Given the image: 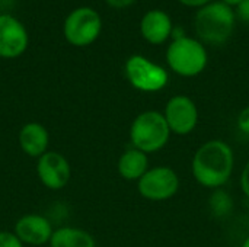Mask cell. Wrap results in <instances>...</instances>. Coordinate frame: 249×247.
Masks as SVG:
<instances>
[{"label": "cell", "instance_id": "obj_1", "mask_svg": "<svg viewBox=\"0 0 249 247\" xmlns=\"http://www.w3.org/2000/svg\"><path fill=\"white\" fill-rule=\"evenodd\" d=\"M233 170V148L220 138L203 143L191 160V173L196 182L212 191L223 188L231 181Z\"/></svg>", "mask_w": 249, "mask_h": 247}, {"label": "cell", "instance_id": "obj_2", "mask_svg": "<svg viewBox=\"0 0 249 247\" xmlns=\"http://www.w3.org/2000/svg\"><path fill=\"white\" fill-rule=\"evenodd\" d=\"M236 23L235 10L226 3L210 1L198 9L194 20L198 41L210 45L225 44L233 33Z\"/></svg>", "mask_w": 249, "mask_h": 247}, {"label": "cell", "instance_id": "obj_3", "mask_svg": "<svg viewBox=\"0 0 249 247\" xmlns=\"http://www.w3.org/2000/svg\"><path fill=\"white\" fill-rule=\"evenodd\" d=\"M171 130L159 111H144L139 114L128 131L131 147L149 154L163 150L171 140Z\"/></svg>", "mask_w": 249, "mask_h": 247}, {"label": "cell", "instance_id": "obj_4", "mask_svg": "<svg viewBox=\"0 0 249 247\" xmlns=\"http://www.w3.org/2000/svg\"><path fill=\"white\" fill-rule=\"evenodd\" d=\"M166 63L175 74L196 77L206 70L209 55L201 41L184 36L171 41L166 49Z\"/></svg>", "mask_w": 249, "mask_h": 247}, {"label": "cell", "instance_id": "obj_5", "mask_svg": "<svg viewBox=\"0 0 249 247\" xmlns=\"http://www.w3.org/2000/svg\"><path fill=\"white\" fill-rule=\"evenodd\" d=\"M101 31V15L89 6H80L73 9L66 16L63 23V35L66 41L77 48L92 45L99 38Z\"/></svg>", "mask_w": 249, "mask_h": 247}, {"label": "cell", "instance_id": "obj_6", "mask_svg": "<svg viewBox=\"0 0 249 247\" xmlns=\"http://www.w3.org/2000/svg\"><path fill=\"white\" fill-rule=\"evenodd\" d=\"M124 71L128 83L139 92H160L169 83L168 70L140 54L128 57L124 66Z\"/></svg>", "mask_w": 249, "mask_h": 247}, {"label": "cell", "instance_id": "obj_7", "mask_svg": "<svg viewBox=\"0 0 249 247\" xmlns=\"http://www.w3.org/2000/svg\"><path fill=\"white\" fill-rule=\"evenodd\" d=\"M181 188L178 173L169 166L150 167L137 182V192L150 202H165L172 199Z\"/></svg>", "mask_w": 249, "mask_h": 247}, {"label": "cell", "instance_id": "obj_8", "mask_svg": "<svg viewBox=\"0 0 249 247\" xmlns=\"http://www.w3.org/2000/svg\"><path fill=\"white\" fill-rule=\"evenodd\" d=\"M163 116L172 134L184 137L191 134L198 125V108L187 95L172 96L163 109Z\"/></svg>", "mask_w": 249, "mask_h": 247}, {"label": "cell", "instance_id": "obj_9", "mask_svg": "<svg viewBox=\"0 0 249 247\" xmlns=\"http://www.w3.org/2000/svg\"><path fill=\"white\" fill-rule=\"evenodd\" d=\"M29 33L25 25L10 13H0V58L13 60L25 54Z\"/></svg>", "mask_w": 249, "mask_h": 247}, {"label": "cell", "instance_id": "obj_10", "mask_svg": "<svg viewBox=\"0 0 249 247\" xmlns=\"http://www.w3.org/2000/svg\"><path fill=\"white\" fill-rule=\"evenodd\" d=\"M36 175L45 188L50 191H60L70 182L71 166L61 153L48 150L36 159Z\"/></svg>", "mask_w": 249, "mask_h": 247}, {"label": "cell", "instance_id": "obj_11", "mask_svg": "<svg viewBox=\"0 0 249 247\" xmlns=\"http://www.w3.org/2000/svg\"><path fill=\"white\" fill-rule=\"evenodd\" d=\"M13 233L20 239L23 245L42 246L50 243L54 233L51 221L41 214H25L16 223Z\"/></svg>", "mask_w": 249, "mask_h": 247}, {"label": "cell", "instance_id": "obj_12", "mask_svg": "<svg viewBox=\"0 0 249 247\" xmlns=\"http://www.w3.org/2000/svg\"><path fill=\"white\" fill-rule=\"evenodd\" d=\"M172 19L171 16L159 9L149 10L140 20V33L152 45H162L172 35Z\"/></svg>", "mask_w": 249, "mask_h": 247}, {"label": "cell", "instance_id": "obj_13", "mask_svg": "<svg viewBox=\"0 0 249 247\" xmlns=\"http://www.w3.org/2000/svg\"><path fill=\"white\" fill-rule=\"evenodd\" d=\"M18 141H19V147L26 156L32 159H39L42 154L48 151L50 134L42 124L28 122L19 130Z\"/></svg>", "mask_w": 249, "mask_h": 247}, {"label": "cell", "instance_id": "obj_14", "mask_svg": "<svg viewBox=\"0 0 249 247\" xmlns=\"http://www.w3.org/2000/svg\"><path fill=\"white\" fill-rule=\"evenodd\" d=\"M149 169V156L134 147L127 148L117 163L118 175L128 182H139Z\"/></svg>", "mask_w": 249, "mask_h": 247}, {"label": "cell", "instance_id": "obj_15", "mask_svg": "<svg viewBox=\"0 0 249 247\" xmlns=\"http://www.w3.org/2000/svg\"><path fill=\"white\" fill-rule=\"evenodd\" d=\"M50 247H96L95 237L77 227H60L54 230Z\"/></svg>", "mask_w": 249, "mask_h": 247}, {"label": "cell", "instance_id": "obj_16", "mask_svg": "<svg viewBox=\"0 0 249 247\" xmlns=\"http://www.w3.org/2000/svg\"><path fill=\"white\" fill-rule=\"evenodd\" d=\"M235 208V201L232 195L225 191L223 188L212 191V195L209 198V210L214 218H228Z\"/></svg>", "mask_w": 249, "mask_h": 247}, {"label": "cell", "instance_id": "obj_17", "mask_svg": "<svg viewBox=\"0 0 249 247\" xmlns=\"http://www.w3.org/2000/svg\"><path fill=\"white\" fill-rule=\"evenodd\" d=\"M0 247H25V245L20 242V239L13 231L1 230L0 231Z\"/></svg>", "mask_w": 249, "mask_h": 247}, {"label": "cell", "instance_id": "obj_18", "mask_svg": "<svg viewBox=\"0 0 249 247\" xmlns=\"http://www.w3.org/2000/svg\"><path fill=\"white\" fill-rule=\"evenodd\" d=\"M236 125H238V128H239L241 132L249 135V106L244 108L239 112V115L236 118Z\"/></svg>", "mask_w": 249, "mask_h": 247}, {"label": "cell", "instance_id": "obj_19", "mask_svg": "<svg viewBox=\"0 0 249 247\" xmlns=\"http://www.w3.org/2000/svg\"><path fill=\"white\" fill-rule=\"evenodd\" d=\"M241 189H242L244 195L249 199V160L241 172Z\"/></svg>", "mask_w": 249, "mask_h": 247}, {"label": "cell", "instance_id": "obj_20", "mask_svg": "<svg viewBox=\"0 0 249 247\" xmlns=\"http://www.w3.org/2000/svg\"><path fill=\"white\" fill-rule=\"evenodd\" d=\"M236 16L245 22V23H249V0H244L242 3H239L236 6Z\"/></svg>", "mask_w": 249, "mask_h": 247}, {"label": "cell", "instance_id": "obj_21", "mask_svg": "<svg viewBox=\"0 0 249 247\" xmlns=\"http://www.w3.org/2000/svg\"><path fill=\"white\" fill-rule=\"evenodd\" d=\"M105 3L112 9H127L136 3V0H105Z\"/></svg>", "mask_w": 249, "mask_h": 247}, {"label": "cell", "instance_id": "obj_22", "mask_svg": "<svg viewBox=\"0 0 249 247\" xmlns=\"http://www.w3.org/2000/svg\"><path fill=\"white\" fill-rule=\"evenodd\" d=\"M178 1L188 7H203V6L209 4L212 0H178Z\"/></svg>", "mask_w": 249, "mask_h": 247}, {"label": "cell", "instance_id": "obj_23", "mask_svg": "<svg viewBox=\"0 0 249 247\" xmlns=\"http://www.w3.org/2000/svg\"><path fill=\"white\" fill-rule=\"evenodd\" d=\"M222 1H223V3H226V4H228V6H231V7H233V6L236 7V6H238L239 3H242L244 0H222Z\"/></svg>", "mask_w": 249, "mask_h": 247}, {"label": "cell", "instance_id": "obj_24", "mask_svg": "<svg viewBox=\"0 0 249 247\" xmlns=\"http://www.w3.org/2000/svg\"><path fill=\"white\" fill-rule=\"evenodd\" d=\"M241 247H249V236L242 242V245H241Z\"/></svg>", "mask_w": 249, "mask_h": 247}]
</instances>
